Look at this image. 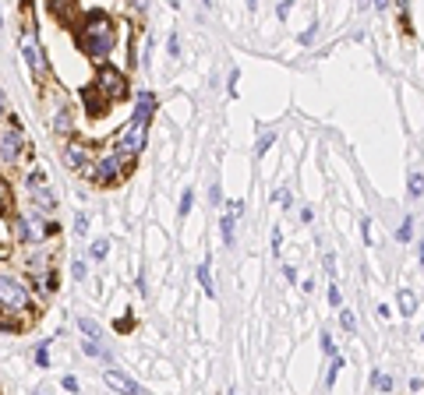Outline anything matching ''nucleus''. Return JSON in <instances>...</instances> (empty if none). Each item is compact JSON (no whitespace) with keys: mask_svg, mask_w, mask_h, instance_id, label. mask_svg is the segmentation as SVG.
<instances>
[{"mask_svg":"<svg viewBox=\"0 0 424 395\" xmlns=\"http://www.w3.org/2000/svg\"><path fill=\"white\" fill-rule=\"evenodd\" d=\"M78 46H82V53L92 57L103 64L110 53H113V46H117V29H113V21L107 14H89L82 25H78Z\"/></svg>","mask_w":424,"mask_h":395,"instance_id":"f257e3e1","label":"nucleus"},{"mask_svg":"<svg viewBox=\"0 0 424 395\" xmlns=\"http://www.w3.org/2000/svg\"><path fill=\"white\" fill-rule=\"evenodd\" d=\"M0 311L14 314V318H29L32 314V289L14 272H0Z\"/></svg>","mask_w":424,"mask_h":395,"instance_id":"f03ea898","label":"nucleus"},{"mask_svg":"<svg viewBox=\"0 0 424 395\" xmlns=\"http://www.w3.org/2000/svg\"><path fill=\"white\" fill-rule=\"evenodd\" d=\"M54 233H57V222L43 219L39 208L18 212V215L11 219V237H14L18 243H43V240H49Z\"/></svg>","mask_w":424,"mask_h":395,"instance_id":"7ed1b4c3","label":"nucleus"},{"mask_svg":"<svg viewBox=\"0 0 424 395\" xmlns=\"http://www.w3.org/2000/svg\"><path fill=\"white\" fill-rule=\"evenodd\" d=\"M128 166H131V159L120 156L117 148H113V152H103V156H96V159L89 163L85 177H89L96 187H110V184H117L120 177H128V173H131Z\"/></svg>","mask_w":424,"mask_h":395,"instance_id":"20e7f679","label":"nucleus"},{"mask_svg":"<svg viewBox=\"0 0 424 395\" xmlns=\"http://www.w3.org/2000/svg\"><path fill=\"white\" fill-rule=\"evenodd\" d=\"M29 152V138H25L18 120H4L0 123V169H11L21 163V156Z\"/></svg>","mask_w":424,"mask_h":395,"instance_id":"39448f33","label":"nucleus"},{"mask_svg":"<svg viewBox=\"0 0 424 395\" xmlns=\"http://www.w3.org/2000/svg\"><path fill=\"white\" fill-rule=\"evenodd\" d=\"M145 141H148V123L145 120H138V117H131L124 128L117 131V141H113V148L120 156H128V159H135L138 152H145Z\"/></svg>","mask_w":424,"mask_h":395,"instance_id":"423d86ee","label":"nucleus"},{"mask_svg":"<svg viewBox=\"0 0 424 395\" xmlns=\"http://www.w3.org/2000/svg\"><path fill=\"white\" fill-rule=\"evenodd\" d=\"M21 53H25V60H29L32 74L43 82L46 57H43V46H39V39H36V25H32V21H25V29H21Z\"/></svg>","mask_w":424,"mask_h":395,"instance_id":"0eeeda50","label":"nucleus"},{"mask_svg":"<svg viewBox=\"0 0 424 395\" xmlns=\"http://www.w3.org/2000/svg\"><path fill=\"white\" fill-rule=\"evenodd\" d=\"M99 92H103L110 103H117V99L128 95V78H124V71L110 67L107 60L99 64Z\"/></svg>","mask_w":424,"mask_h":395,"instance_id":"6e6552de","label":"nucleus"},{"mask_svg":"<svg viewBox=\"0 0 424 395\" xmlns=\"http://www.w3.org/2000/svg\"><path fill=\"white\" fill-rule=\"evenodd\" d=\"M60 159H64V166H67L71 173H85V169H89V163H92V156H89V148H85V145H78V141H71V145H64V152H60Z\"/></svg>","mask_w":424,"mask_h":395,"instance_id":"1a4fd4ad","label":"nucleus"},{"mask_svg":"<svg viewBox=\"0 0 424 395\" xmlns=\"http://www.w3.org/2000/svg\"><path fill=\"white\" fill-rule=\"evenodd\" d=\"M54 131H57V134H64V138L74 131V110H71L67 99H60V103L54 106Z\"/></svg>","mask_w":424,"mask_h":395,"instance_id":"9d476101","label":"nucleus"},{"mask_svg":"<svg viewBox=\"0 0 424 395\" xmlns=\"http://www.w3.org/2000/svg\"><path fill=\"white\" fill-rule=\"evenodd\" d=\"M103 381L110 385V388H117V392H131V395H138L142 392V385L138 381H131L128 374H120L117 367H107V374H103Z\"/></svg>","mask_w":424,"mask_h":395,"instance_id":"9b49d317","label":"nucleus"},{"mask_svg":"<svg viewBox=\"0 0 424 395\" xmlns=\"http://www.w3.org/2000/svg\"><path fill=\"white\" fill-rule=\"evenodd\" d=\"M32 283H36V293L39 296H49V293H57V272L46 265V268L32 272Z\"/></svg>","mask_w":424,"mask_h":395,"instance_id":"f8f14e48","label":"nucleus"},{"mask_svg":"<svg viewBox=\"0 0 424 395\" xmlns=\"http://www.w3.org/2000/svg\"><path fill=\"white\" fill-rule=\"evenodd\" d=\"M29 191H32V205L39 212H54L57 208V194L49 191V184H39V187H29Z\"/></svg>","mask_w":424,"mask_h":395,"instance_id":"ddd939ff","label":"nucleus"},{"mask_svg":"<svg viewBox=\"0 0 424 395\" xmlns=\"http://www.w3.org/2000/svg\"><path fill=\"white\" fill-rule=\"evenodd\" d=\"M153 113H156V95H153V92H142V95H138V103H135V113H131V117H138V120H145V123H148V120H153Z\"/></svg>","mask_w":424,"mask_h":395,"instance_id":"4468645a","label":"nucleus"},{"mask_svg":"<svg viewBox=\"0 0 424 395\" xmlns=\"http://www.w3.org/2000/svg\"><path fill=\"white\" fill-rule=\"evenodd\" d=\"M82 353H85V357H96V360H103V363H110V353H107V346H103V342H96V335L82 339Z\"/></svg>","mask_w":424,"mask_h":395,"instance_id":"2eb2a0df","label":"nucleus"},{"mask_svg":"<svg viewBox=\"0 0 424 395\" xmlns=\"http://www.w3.org/2000/svg\"><path fill=\"white\" fill-rule=\"evenodd\" d=\"M407 191H410V198H424V173H421V169H410Z\"/></svg>","mask_w":424,"mask_h":395,"instance_id":"dca6fc26","label":"nucleus"},{"mask_svg":"<svg viewBox=\"0 0 424 395\" xmlns=\"http://www.w3.org/2000/svg\"><path fill=\"white\" fill-rule=\"evenodd\" d=\"M219 230H223V243L227 247H234V230H237V215H223V222H219Z\"/></svg>","mask_w":424,"mask_h":395,"instance_id":"f3484780","label":"nucleus"},{"mask_svg":"<svg viewBox=\"0 0 424 395\" xmlns=\"http://www.w3.org/2000/svg\"><path fill=\"white\" fill-rule=\"evenodd\" d=\"M107 254H110V240H107V237H99V240L89 243V258H92V261H103Z\"/></svg>","mask_w":424,"mask_h":395,"instance_id":"a211bd4d","label":"nucleus"},{"mask_svg":"<svg viewBox=\"0 0 424 395\" xmlns=\"http://www.w3.org/2000/svg\"><path fill=\"white\" fill-rule=\"evenodd\" d=\"M414 307H417V296H414L410 289H400V314H403V318H410V314H414Z\"/></svg>","mask_w":424,"mask_h":395,"instance_id":"6ab92c4d","label":"nucleus"},{"mask_svg":"<svg viewBox=\"0 0 424 395\" xmlns=\"http://www.w3.org/2000/svg\"><path fill=\"white\" fill-rule=\"evenodd\" d=\"M396 240H400V243H410V240H414V219H410V215L400 222V230H396Z\"/></svg>","mask_w":424,"mask_h":395,"instance_id":"aec40b11","label":"nucleus"},{"mask_svg":"<svg viewBox=\"0 0 424 395\" xmlns=\"http://www.w3.org/2000/svg\"><path fill=\"white\" fill-rule=\"evenodd\" d=\"M272 141H276V134H272V131H262L258 141H255V156H265L269 148H272Z\"/></svg>","mask_w":424,"mask_h":395,"instance_id":"412c9836","label":"nucleus"},{"mask_svg":"<svg viewBox=\"0 0 424 395\" xmlns=\"http://www.w3.org/2000/svg\"><path fill=\"white\" fill-rule=\"evenodd\" d=\"M371 388L375 392H392V378L382 374V370H375V374H371Z\"/></svg>","mask_w":424,"mask_h":395,"instance_id":"4be33fe9","label":"nucleus"},{"mask_svg":"<svg viewBox=\"0 0 424 395\" xmlns=\"http://www.w3.org/2000/svg\"><path fill=\"white\" fill-rule=\"evenodd\" d=\"M198 283H202V289L209 296H216V286H212V276H209V265H198Z\"/></svg>","mask_w":424,"mask_h":395,"instance_id":"5701e85b","label":"nucleus"},{"mask_svg":"<svg viewBox=\"0 0 424 395\" xmlns=\"http://www.w3.org/2000/svg\"><path fill=\"white\" fill-rule=\"evenodd\" d=\"M46 265H49V254H46V251H32V254H29V268H32V272H39V268H46Z\"/></svg>","mask_w":424,"mask_h":395,"instance_id":"b1692460","label":"nucleus"},{"mask_svg":"<svg viewBox=\"0 0 424 395\" xmlns=\"http://www.w3.org/2000/svg\"><path fill=\"white\" fill-rule=\"evenodd\" d=\"M36 363L46 370L49 367V339H43V346H36Z\"/></svg>","mask_w":424,"mask_h":395,"instance_id":"393cba45","label":"nucleus"},{"mask_svg":"<svg viewBox=\"0 0 424 395\" xmlns=\"http://www.w3.org/2000/svg\"><path fill=\"white\" fill-rule=\"evenodd\" d=\"M343 370V357H333V363H329V374H326V388H333L336 385V374Z\"/></svg>","mask_w":424,"mask_h":395,"instance_id":"a878e982","label":"nucleus"},{"mask_svg":"<svg viewBox=\"0 0 424 395\" xmlns=\"http://www.w3.org/2000/svg\"><path fill=\"white\" fill-rule=\"evenodd\" d=\"M191 205H194V194H191V191H184V194H181V205H177V215H181V219H188Z\"/></svg>","mask_w":424,"mask_h":395,"instance_id":"bb28decb","label":"nucleus"},{"mask_svg":"<svg viewBox=\"0 0 424 395\" xmlns=\"http://www.w3.org/2000/svg\"><path fill=\"white\" fill-rule=\"evenodd\" d=\"M11 208V187H8V180L0 177V212H8Z\"/></svg>","mask_w":424,"mask_h":395,"instance_id":"cd10ccee","label":"nucleus"},{"mask_svg":"<svg viewBox=\"0 0 424 395\" xmlns=\"http://www.w3.org/2000/svg\"><path fill=\"white\" fill-rule=\"evenodd\" d=\"M339 325H343V332H354V328H357L354 311H339Z\"/></svg>","mask_w":424,"mask_h":395,"instance_id":"c85d7f7f","label":"nucleus"},{"mask_svg":"<svg viewBox=\"0 0 424 395\" xmlns=\"http://www.w3.org/2000/svg\"><path fill=\"white\" fill-rule=\"evenodd\" d=\"M74 233H78V237H85V233H89V215H85V212L74 215Z\"/></svg>","mask_w":424,"mask_h":395,"instance_id":"c756f323","label":"nucleus"},{"mask_svg":"<svg viewBox=\"0 0 424 395\" xmlns=\"http://www.w3.org/2000/svg\"><path fill=\"white\" fill-rule=\"evenodd\" d=\"M25 184H29V187H39V184H46V173H43V169H29V177H25Z\"/></svg>","mask_w":424,"mask_h":395,"instance_id":"7c9ffc66","label":"nucleus"},{"mask_svg":"<svg viewBox=\"0 0 424 395\" xmlns=\"http://www.w3.org/2000/svg\"><path fill=\"white\" fill-rule=\"evenodd\" d=\"M322 353H326V357H336V342H333L329 332H322Z\"/></svg>","mask_w":424,"mask_h":395,"instance_id":"2f4dec72","label":"nucleus"},{"mask_svg":"<svg viewBox=\"0 0 424 395\" xmlns=\"http://www.w3.org/2000/svg\"><path fill=\"white\" fill-rule=\"evenodd\" d=\"M78 328H82L85 335H99V325H96L92 318H78Z\"/></svg>","mask_w":424,"mask_h":395,"instance_id":"473e14b6","label":"nucleus"},{"mask_svg":"<svg viewBox=\"0 0 424 395\" xmlns=\"http://www.w3.org/2000/svg\"><path fill=\"white\" fill-rule=\"evenodd\" d=\"M315 39H318V25H311V29H304V32H301V39H297V43H301V46H311Z\"/></svg>","mask_w":424,"mask_h":395,"instance_id":"72a5a7b5","label":"nucleus"},{"mask_svg":"<svg viewBox=\"0 0 424 395\" xmlns=\"http://www.w3.org/2000/svg\"><path fill=\"white\" fill-rule=\"evenodd\" d=\"M361 237H364V243H368V247L375 243V233H371V219H361Z\"/></svg>","mask_w":424,"mask_h":395,"instance_id":"f704fd0d","label":"nucleus"},{"mask_svg":"<svg viewBox=\"0 0 424 395\" xmlns=\"http://www.w3.org/2000/svg\"><path fill=\"white\" fill-rule=\"evenodd\" d=\"M209 202H212V205H223V187H219V180H212V187H209Z\"/></svg>","mask_w":424,"mask_h":395,"instance_id":"c9c22d12","label":"nucleus"},{"mask_svg":"<svg viewBox=\"0 0 424 395\" xmlns=\"http://www.w3.org/2000/svg\"><path fill=\"white\" fill-rule=\"evenodd\" d=\"M280 247H283V230L272 226V254H280Z\"/></svg>","mask_w":424,"mask_h":395,"instance_id":"e433bc0d","label":"nucleus"},{"mask_svg":"<svg viewBox=\"0 0 424 395\" xmlns=\"http://www.w3.org/2000/svg\"><path fill=\"white\" fill-rule=\"evenodd\" d=\"M276 202H280L283 208H290V205H293V194H290V191L283 187V191H276Z\"/></svg>","mask_w":424,"mask_h":395,"instance_id":"4c0bfd02","label":"nucleus"},{"mask_svg":"<svg viewBox=\"0 0 424 395\" xmlns=\"http://www.w3.org/2000/svg\"><path fill=\"white\" fill-rule=\"evenodd\" d=\"M329 304H333L336 311L343 307V296H339V286H329Z\"/></svg>","mask_w":424,"mask_h":395,"instance_id":"58836bf2","label":"nucleus"},{"mask_svg":"<svg viewBox=\"0 0 424 395\" xmlns=\"http://www.w3.org/2000/svg\"><path fill=\"white\" fill-rule=\"evenodd\" d=\"M71 276L74 279H85V261H71Z\"/></svg>","mask_w":424,"mask_h":395,"instance_id":"ea45409f","label":"nucleus"},{"mask_svg":"<svg viewBox=\"0 0 424 395\" xmlns=\"http://www.w3.org/2000/svg\"><path fill=\"white\" fill-rule=\"evenodd\" d=\"M60 385H64L67 392H78V378H74V374H64V378H60Z\"/></svg>","mask_w":424,"mask_h":395,"instance_id":"a19ab883","label":"nucleus"},{"mask_svg":"<svg viewBox=\"0 0 424 395\" xmlns=\"http://www.w3.org/2000/svg\"><path fill=\"white\" fill-rule=\"evenodd\" d=\"M166 49H170V57H181V43H177V36H170Z\"/></svg>","mask_w":424,"mask_h":395,"instance_id":"79ce46f5","label":"nucleus"},{"mask_svg":"<svg viewBox=\"0 0 424 395\" xmlns=\"http://www.w3.org/2000/svg\"><path fill=\"white\" fill-rule=\"evenodd\" d=\"M290 8H293V0H280V8H276V14H280V18H287V14H290Z\"/></svg>","mask_w":424,"mask_h":395,"instance_id":"37998d69","label":"nucleus"},{"mask_svg":"<svg viewBox=\"0 0 424 395\" xmlns=\"http://www.w3.org/2000/svg\"><path fill=\"white\" fill-rule=\"evenodd\" d=\"M4 120H8V95L0 92V123H4Z\"/></svg>","mask_w":424,"mask_h":395,"instance_id":"c03bdc74","label":"nucleus"},{"mask_svg":"<svg viewBox=\"0 0 424 395\" xmlns=\"http://www.w3.org/2000/svg\"><path fill=\"white\" fill-rule=\"evenodd\" d=\"M326 272H329V279H336V261H333V254H326Z\"/></svg>","mask_w":424,"mask_h":395,"instance_id":"a18cd8bd","label":"nucleus"},{"mask_svg":"<svg viewBox=\"0 0 424 395\" xmlns=\"http://www.w3.org/2000/svg\"><path fill=\"white\" fill-rule=\"evenodd\" d=\"M237 78H241V74H237V71H230V95H237Z\"/></svg>","mask_w":424,"mask_h":395,"instance_id":"49530a36","label":"nucleus"},{"mask_svg":"<svg viewBox=\"0 0 424 395\" xmlns=\"http://www.w3.org/2000/svg\"><path fill=\"white\" fill-rule=\"evenodd\" d=\"M244 212V202H230V215H241Z\"/></svg>","mask_w":424,"mask_h":395,"instance_id":"de8ad7c7","label":"nucleus"},{"mask_svg":"<svg viewBox=\"0 0 424 395\" xmlns=\"http://www.w3.org/2000/svg\"><path fill=\"white\" fill-rule=\"evenodd\" d=\"M371 4H375V11H386V8L392 4V0H371Z\"/></svg>","mask_w":424,"mask_h":395,"instance_id":"09e8293b","label":"nucleus"},{"mask_svg":"<svg viewBox=\"0 0 424 395\" xmlns=\"http://www.w3.org/2000/svg\"><path fill=\"white\" fill-rule=\"evenodd\" d=\"M128 4H131L135 11H145V0H128Z\"/></svg>","mask_w":424,"mask_h":395,"instance_id":"8fccbe9b","label":"nucleus"},{"mask_svg":"<svg viewBox=\"0 0 424 395\" xmlns=\"http://www.w3.org/2000/svg\"><path fill=\"white\" fill-rule=\"evenodd\" d=\"M244 4H247V11H255V8H258V0H244Z\"/></svg>","mask_w":424,"mask_h":395,"instance_id":"3c124183","label":"nucleus"},{"mask_svg":"<svg viewBox=\"0 0 424 395\" xmlns=\"http://www.w3.org/2000/svg\"><path fill=\"white\" fill-rule=\"evenodd\" d=\"M202 4H205V8H212V0H202Z\"/></svg>","mask_w":424,"mask_h":395,"instance_id":"603ef678","label":"nucleus"}]
</instances>
